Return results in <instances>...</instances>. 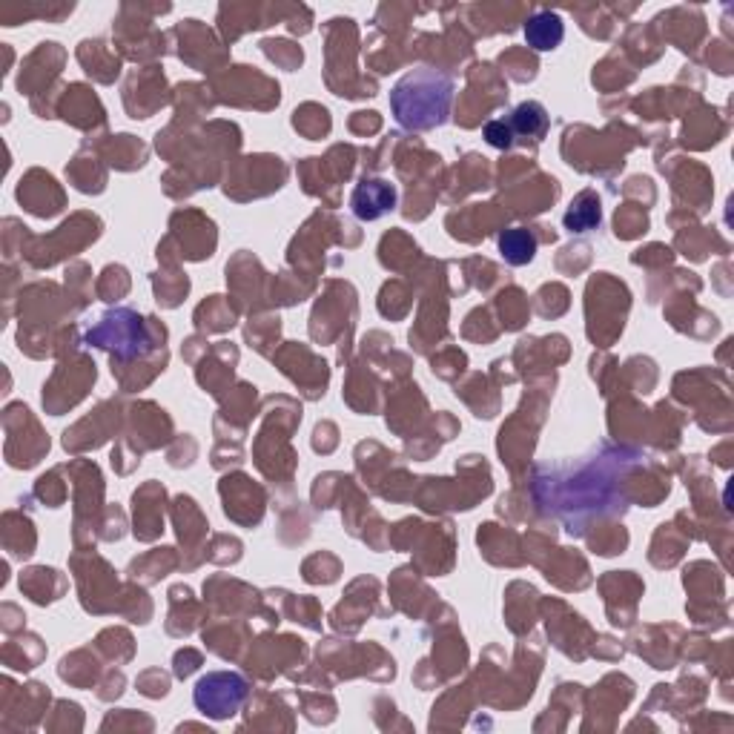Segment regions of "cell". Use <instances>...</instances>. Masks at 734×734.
I'll return each instance as SVG.
<instances>
[{
    "label": "cell",
    "mask_w": 734,
    "mask_h": 734,
    "mask_svg": "<svg viewBox=\"0 0 734 734\" xmlns=\"http://www.w3.org/2000/svg\"><path fill=\"white\" fill-rule=\"evenodd\" d=\"M250 683L238 671H210L195 683V709L213 720H230L244 706Z\"/></svg>",
    "instance_id": "cell-2"
},
{
    "label": "cell",
    "mask_w": 734,
    "mask_h": 734,
    "mask_svg": "<svg viewBox=\"0 0 734 734\" xmlns=\"http://www.w3.org/2000/svg\"><path fill=\"white\" fill-rule=\"evenodd\" d=\"M485 141L497 150H508L514 144V132L508 127V121H491L485 124Z\"/></svg>",
    "instance_id": "cell-9"
},
{
    "label": "cell",
    "mask_w": 734,
    "mask_h": 734,
    "mask_svg": "<svg viewBox=\"0 0 734 734\" xmlns=\"http://www.w3.org/2000/svg\"><path fill=\"white\" fill-rule=\"evenodd\" d=\"M562 35H565V26H562L560 15H554V12H537L531 21L525 23V41L540 52L557 49L562 44Z\"/></svg>",
    "instance_id": "cell-5"
},
{
    "label": "cell",
    "mask_w": 734,
    "mask_h": 734,
    "mask_svg": "<svg viewBox=\"0 0 734 734\" xmlns=\"http://www.w3.org/2000/svg\"><path fill=\"white\" fill-rule=\"evenodd\" d=\"M87 342L95 347L112 350L115 356H144L150 350V336L144 330V319L135 316L132 310H115L104 316L87 333Z\"/></svg>",
    "instance_id": "cell-3"
},
{
    "label": "cell",
    "mask_w": 734,
    "mask_h": 734,
    "mask_svg": "<svg viewBox=\"0 0 734 734\" xmlns=\"http://www.w3.org/2000/svg\"><path fill=\"white\" fill-rule=\"evenodd\" d=\"M499 253H502V259L508 261V264L522 267V264H528V261L534 259V253H537V238L531 236L528 230H522V227L505 230V233L499 236Z\"/></svg>",
    "instance_id": "cell-7"
},
{
    "label": "cell",
    "mask_w": 734,
    "mask_h": 734,
    "mask_svg": "<svg viewBox=\"0 0 734 734\" xmlns=\"http://www.w3.org/2000/svg\"><path fill=\"white\" fill-rule=\"evenodd\" d=\"M393 204H396V190L390 187L388 181H382V178H367V181H362L356 187L353 198H350L353 213L359 218H365V221L385 216L388 210H393Z\"/></svg>",
    "instance_id": "cell-4"
},
{
    "label": "cell",
    "mask_w": 734,
    "mask_h": 734,
    "mask_svg": "<svg viewBox=\"0 0 734 734\" xmlns=\"http://www.w3.org/2000/svg\"><path fill=\"white\" fill-rule=\"evenodd\" d=\"M600 224V198L594 193H583L568 210L565 216V227L571 233H588Z\"/></svg>",
    "instance_id": "cell-8"
},
{
    "label": "cell",
    "mask_w": 734,
    "mask_h": 734,
    "mask_svg": "<svg viewBox=\"0 0 734 734\" xmlns=\"http://www.w3.org/2000/svg\"><path fill=\"white\" fill-rule=\"evenodd\" d=\"M451 101H454V81L433 69H416L390 92L393 115L408 130L442 127L448 121Z\"/></svg>",
    "instance_id": "cell-1"
},
{
    "label": "cell",
    "mask_w": 734,
    "mask_h": 734,
    "mask_svg": "<svg viewBox=\"0 0 734 734\" xmlns=\"http://www.w3.org/2000/svg\"><path fill=\"white\" fill-rule=\"evenodd\" d=\"M508 127L514 132V138H542L548 130V112L537 101L519 104L508 121Z\"/></svg>",
    "instance_id": "cell-6"
}]
</instances>
